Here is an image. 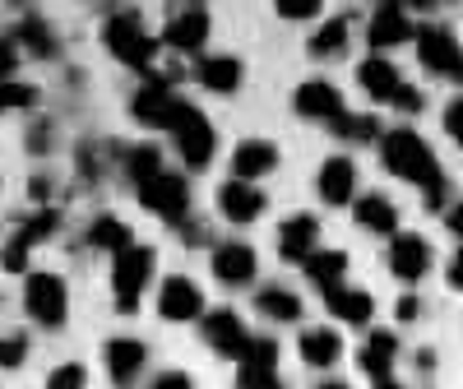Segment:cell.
Returning a JSON list of instances; mask_svg holds the SVG:
<instances>
[{
  "mask_svg": "<svg viewBox=\"0 0 463 389\" xmlns=\"http://www.w3.org/2000/svg\"><path fill=\"white\" fill-rule=\"evenodd\" d=\"M380 158H384V167H390L394 176L417 181V185H431V181L440 176V167H436V158H431V148L421 144V135H412V130H390V135H384Z\"/></svg>",
  "mask_w": 463,
  "mask_h": 389,
  "instance_id": "obj_1",
  "label": "cell"
},
{
  "mask_svg": "<svg viewBox=\"0 0 463 389\" xmlns=\"http://www.w3.org/2000/svg\"><path fill=\"white\" fill-rule=\"evenodd\" d=\"M153 279V251L148 246H126V251H116V264H111V288H116V306L130 310L139 306L144 288Z\"/></svg>",
  "mask_w": 463,
  "mask_h": 389,
  "instance_id": "obj_2",
  "label": "cell"
},
{
  "mask_svg": "<svg viewBox=\"0 0 463 389\" xmlns=\"http://www.w3.org/2000/svg\"><path fill=\"white\" fill-rule=\"evenodd\" d=\"M107 47H111V56L116 61H126V65H135V70H153V61H158V43L144 33V24H139V14H116L111 24H107Z\"/></svg>",
  "mask_w": 463,
  "mask_h": 389,
  "instance_id": "obj_3",
  "label": "cell"
},
{
  "mask_svg": "<svg viewBox=\"0 0 463 389\" xmlns=\"http://www.w3.org/2000/svg\"><path fill=\"white\" fill-rule=\"evenodd\" d=\"M172 135H176V148H181V158L190 163V167H204L209 158H213V148H218V135H213V126L204 121V116L190 107V102H181L176 107V116H172V126H167Z\"/></svg>",
  "mask_w": 463,
  "mask_h": 389,
  "instance_id": "obj_4",
  "label": "cell"
},
{
  "mask_svg": "<svg viewBox=\"0 0 463 389\" xmlns=\"http://www.w3.org/2000/svg\"><path fill=\"white\" fill-rule=\"evenodd\" d=\"M24 306H28V316L37 325H47L56 329L65 320V310H70V297H65V283L56 274H28L24 283Z\"/></svg>",
  "mask_w": 463,
  "mask_h": 389,
  "instance_id": "obj_5",
  "label": "cell"
},
{
  "mask_svg": "<svg viewBox=\"0 0 463 389\" xmlns=\"http://www.w3.org/2000/svg\"><path fill=\"white\" fill-rule=\"evenodd\" d=\"M139 200L167 218V223H181L185 218V204H190V185L176 176V172H153L148 181H139Z\"/></svg>",
  "mask_w": 463,
  "mask_h": 389,
  "instance_id": "obj_6",
  "label": "cell"
},
{
  "mask_svg": "<svg viewBox=\"0 0 463 389\" xmlns=\"http://www.w3.org/2000/svg\"><path fill=\"white\" fill-rule=\"evenodd\" d=\"M417 56H421V65H427V70L463 80V52H458V43L449 37V28H440V24L421 28V33H417Z\"/></svg>",
  "mask_w": 463,
  "mask_h": 389,
  "instance_id": "obj_7",
  "label": "cell"
},
{
  "mask_svg": "<svg viewBox=\"0 0 463 389\" xmlns=\"http://www.w3.org/2000/svg\"><path fill=\"white\" fill-rule=\"evenodd\" d=\"M61 227V213L56 209H43V213H33L28 223H19V232H14V242L5 246V255H0V264H5V269H14V274H19V269L28 264V251L33 246H43L47 237H52V232Z\"/></svg>",
  "mask_w": 463,
  "mask_h": 389,
  "instance_id": "obj_8",
  "label": "cell"
},
{
  "mask_svg": "<svg viewBox=\"0 0 463 389\" xmlns=\"http://www.w3.org/2000/svg\"><path fill=\"white\" fill-rule=\"evenodd\" d=\"M158 316H163V320H176V325L204 316V297H200V288L190 283V279H167L163 292H158Z\"/></svg>",
  "mask_w": 463,
  "mask_h": 389,
  "instance_id": "obj_9",
  "label": "cell"
},
{
  "mask_svg": "<svg viewBox=\"0 0 463 389\" xmlns=\"http://www.w3.org/2000/svg\"><path fill=\"white\" fill-rule=\"evenodd\" d=\"M274 375H279V343L274 338H246L237 380L241 384H274Z\"/></svg>",
  "mask_w": 463,
  "mask_h": 389,
  "instance_id": "obj_10",
  "label": "cell"
},
{
  "mask_svg": "<svg viewBox=\"0 0 463 389\" xmlns=\"http://www.w3.org/2000/svg\"><path fill=\"white\" fill-rule=\"evenodd\" d=\"M204 338H209L213 353H222V357H241V347H246V325H241L237 310L218 306L213 316H204Z\"/></svg>",
  "mask_w": 463,
  "mask_h": 389,
  "instance_id": "obj_11",
  "label": "cell"
},
{
  "mask_svg": "<svg viewBox=\"0 0 463 389\" xmlns=\"http://www.w3.org/2000/svg\"><path fill=\"white\" fill-rule=\"evenodd\" d=\"M371 47H403V43H412L417 37V28H412V19H408V5L403 0H394V5H384L375 19H371Z\"/></svg>",
  "mask_w": 463,
  "mask_h": 389,
  "instance_id": "obj_12",
  "label": "cell"
},
{
  "mask_svg": "<svg viewBox=\"0 0 463 389\" xmlns=\"http://www.w3.org/2000/svg\"><path fill=\"white\" fill-rule=\"evenodd\" d=\"M218 204H222V218H232V223H255L264 213V194L246 176H237L218 190Z\"/></svg>",
  "mask_w": 463,
  "mask_h": 389,
  "instance_id": "obj_13",
  "label": "cell"
},
{
  "mask_svg": "<svg viewBox=\"0 0 463 389\" xmlns=\"http://www.w3.org/2000/svg\"><path fill=\"white\" fill-rule=\"evenodd\" d=\"M213 279L227 283V288H241L255 279V251L241 246V242H227L213 251Z\"/></svg>",
  "mask_w": 463,
  "mask_h": 389,
  "instance_id": "obj_14",
  "label": "cell"
},
{
  "mask_svg": "<svg viewBox=\"0 0 463 389\" xmlns=\"http://www.w3.org/2000/svg\"><path fill=\"white\" fill-rule=\"evenodd\" d=\"M316 242H320V223L311 213H297V218H288L279 227V255L283 260H301L306 264V255L316 251Z\"/></svg>",
  "mask_w": 463,
  "mask_h": 389,
  "instance_id": "obj_15",
  "label": "cell"
},
{
  "mask_svg": "<svg viewBox=\"0 0 463 389\" xmlns=\"http://www.w3.org/2000/svg\"><path fill=\"white\" fill-rule=\"evenodd\" d=\"M390 264H394V274L403 283H417L421 274H427V264H431V251H427V242H421L417 232H403V237L390 246Z\"/></svg>",
  "mask_w": 463,
  "mask_h": 389,
  "instance_id": "obj_16",
  "label": "cell"
},
{
  "mask_svg": "<svg viewBox=\"0 0 463 389\" xmlns=\"http://www.w3.org/2000/svg\"><path fill=\"white\" fill-rule=\"evenodd\" d=\"M176 107H181V98H176L167 84H148V89H139L135 102H130V111L139 116V121H148V126H172Z\"/></svg>",
  "mask_w": 463,
  "mask_h": 389,
  "instance_id": "obj_17",
  "label": "cell"
},
{
  "mask_svg": "<svg viewBox=\"0 0 463 389\" xmlns=\"http://www.w3.org/2000/svg\"><path fill=\"white\" fill-rule=\"evenodd\" d=\"M297 111H301V116H311V121H334V116L343 111V93H338L334 84L311 80V84H301V89H297Z\"/></svg>",
  "mask_w": 463,
  "mask_h": 389,
  "instance_id": "obj_18",
  "label": "cell"
},
{
  "mask_svg": "<svg viewBox=\"0 0 463 389\" xmlns=\"http://www.w3.org/2000/svg\"><path fill=\"white\" fill-rule=\"evenodd\" d=\"M274 167H279V148L269 139H246V144H237V153H232V172L246 176V181L274 172Z\"/></svg>",
  "mask_w": 463,
  "mask_h": 389,
  "instance_id": "obj_19",
  "label": "cell"
},
{
  "mask_svg": "<svg viewBox=\"0 0 463 389\" xmlns=\"http://www.w3.org/2000/svg\"><path fill=\"white\" fill-rule=\"evenodd\" d=\"M357 362H362V371H366L375 384H390V371H394V334H390V329H375L371 343L357 353Z\"/></svg>",
  "mask_w": 463,
  "mask_h": 389,
  "instance_id": "obj_20",
  "label": "cell"
},
{
  "mask_svg": "<svg viewBox=\"0 0 463 389\" xmlns=\"http://www.w3.org/2000/svg\"><path fill=\"white\" fill-rule=\"evenodd\" d=\"M195 80L209 89V93H237L241 84V61L237 56H204L195 65Z\"/></svg>",
  "mask_w": 463,
  "mask_h": 389,
  "instance_id": "obj_21",
  "label": "cell"
},
{
  "mask_svg": "<svg viewBox=\"0 0 463 389\" xmlns=\"http://www.w3.org/2000/svg\"><path fill=\"white\" fill-rule=\"evenodd\" d=\"M163 37H167V47H176V52H200L204 37H209V14L204 10H185V14H176L167 24Z\"/></svg>",
  "mask_w": 463,
  "mask_h": 389,
  "instance_id": "obj_22",
  "label": "cell"
},
{
  "mask_svg": "<svg viewBox=\"0 0 463 389\" xmlns=\"http://www.w3.org/2000/svg\"><path fill=\"white\" fill-rule=\"evenodd\" d=\"M144 366V343L139 338H111L107 343V371L116 384H130Z\"/></svg>",
  "mask_w": 463,
  "mask_h": 389,
  "instance_id": "obj_23",
  "label": "cell"
},
{
  "mask_svg": "<svg viewBox=\"0 0 463 389\" xmlns=\"http://www.w3.org/2000/svg\"><path fill=\"white\" fill-rule=\"evenodd\" d=\"M353 185H357V172L347 158H329L320 167V194H325V204H347L353 200Z\"/></svg>",
  "mask_w": 463,
  "mask_h": 389,
  "instance_id": "obj_24",
  "label": "cell"
},
{
  "mask_svg": "<svg viewBox=\"0 0 463 389\" xmlns=\"http://www.w3.org/2000/svg\"><path fill=\"white\" fill-rule=\"evenodd\" d=\"M357 84L371 93V98H394V89L403 84L399 80V70L390 65V61H384V56H371V61H362V70H357Z\"/></svg>",
  "mask_w": 463,
  "mask_h": 389,
  "instance_id": "obj_25",
  "label": "cell"
},
{
  "mask_svg": "<svg viewBox=\"0 0 463 389\" xmlns=\"http://www.w3.org/2000/svg\"><path fill=\"white\" fill-rule=\"evenodd\" d=\"M325 301H329V310H334V316L338 320H347V325H366L371 320V310H375V301L366 297V292H353V288H329L325 292Z\"/></svg>",
  "mask_w": 463,
  "mask_h": 389,
  "instance_id": "obj_26",
  "label": "cell"
},
{
  "mask_svg": "<svg viewBox=\"0 0 463 389\" xmlns=\"http://www.w3.org/2000/svg\"><path fill=\"white\" fill-rule=\"evenodd\" d=\"M338 353H343V338L334 334V329H306L301 334V357L311 362V366H334L338 362Z\"/></svg>",
  "mask_w": 463,
  "mask_h": 389,
  "instance_id": "obj_27",
  "label": "cell"
},
{
  "mask_svg": "<svg viewBox=\"0 0 463 389\" xmlns=\"http://www.w3.org/2000/svg\"><path fill=\"white\" fill-rule=\"evenodd\" d=\"M343 269H347V255L343 251H311L306 255V279H311L320 292H329V288H338V279H343Z\"/></svg>",
  "mask_w": 463,
  "mask_h": 389,
  "instance_id": "obj_28",
  "label": "cell"
},
{
  "mask_svg": "<svg viewBox=\"0 0 463 389\" xmlns=\"http://www.w3.org/2000/svg\"><path fill=\"white\" fill-rule=\"evenodd\" d=\"M357 223L366 232H394L399 227V209L384 200V194H366V200L357 204Z\"/></svg>",
  "mask_w": 463,
  "mask_h": 389,
  "instance_id": "obj_29",
  "label": "cell"
},
{
  "mask_svg": "<svg viewBox=\"0 0 463 389\" xmlns=\"http://www.w3.org/2000/svg\"><path fill=\"white\" fill-rule=\"evenodd\" d=\"M89 242H93L98 251H111V255H116V251H126L135 237H130V227H126L121 218H98V223L89 227Z\"/></svg>",
  "mask_w": 463,
  "mask_h": 389,
  "instance_id": "obj_30",
  "label": "cell"
},
{
  "mask_svg": "<svg viewBox=\"0 0 463 389\" xmlns=\"http://www.w3.org/2000/svg\"><path fill=\"white\" fill-rule=\"evenodd\" d=\"M260 316H269V320H297L301 316V301L288 288H264L260 292Z\"/></svg>",
  "mask_w": 463,
  "mask_h": 389,
  "instance_id": "obj_31",
  "label": "cell"
},
{
  "mask_svg": "<svg viewBox=\"0 0 463 389\" xmlns=\"http://www.w3.org/2000/svg\"><path fill=\"white\" fill-rule=\"evenodd\" d=\"M329 126H334L338 139H353V144H366V139H375V130H380L375 116H347V111H338Z\"/></svg>",
  "mask_w": 463,
  "mask_h": 389,
  "instance_id": "obj_32",
  "label": "cell"
},
{
  "mask_svg": "<svg viewBox=\"0 0 463 389\" xmlns=\"http://www.w3.org/2000/svg\"><path fill=\"white\" fill-rule=\"evenodd\" d=\"M343 47H347V19H329V24L311 37V56H320V61H325V56H338Z\"/></svg>",
  "mask_w": 463,
  "mask_h": 389,
  "instance_id": "obj_33",
  "label": "cell"
},
{
  "mask_svg": "<svg viewBox=\"0 0 463 389\" xmlns=\"http://www.w3.org/2000/svg\"><path fill=\"white\" fill-rule=\"evenodd\" d=\"M19 43H24L33 56H52V33H47L43 19H24V24H19Z\"/></svg>",
  "mask_w": 463,
  "mask_h": 389,
  "instance_id": "obj_34",
  "label": "cell"
},
{
  "mask_svg": "<svg viewBox=\"0 0 463 389\" xmlns=\"http://www.w3.org/2000/svg\"><path fill=\"white\" fill-rule=\"evenodd\" d=\"M130 176H135V185L139 181H148L153 172H163V158H158V148H153V144H144V148H130Z\"/></svg>",
  "mask_w": 463,
  "mask_h": 389,
  "instance_id": "obj_35",
  "label": "cell"
},
{
  "mask_svg": "<svg viewBox=\"0 0 463 389\" xmlns=\"http://www.w3.org/2000/svg\"><path fill=\"white\" fill-rule=\"evenodd\" d=\"M33 102H37V89L0 80V111H19V107H33Z\"/></svg>",
  "mask_w": 463,
  "mask_h": 389,
  "instance_id": "obj_36",
  "label": "cell"
},
{
  "mask_svg": "<svg viewBox=\"0 0 463 389\" xmlns=\"http://www.w3.org/2000/svg\"><path fill=\"white\" fill-rule=\"evenodd\" d=\"M24 353H28V338L24 334H5V338H0V366H5V371H14L24 362Z\"/></svg>",
  "mask_w": 463,
  "mask_h": 389,
  "instance_id": "obj_37",
  "label": "cell"
},
{
  "mask_svg": "<svg viewBox=\"0 0 463 389\" xmlns=\"http://www.w3.org/2000/svg\"><path fill=\"white\" fill-rule=\"evenodd\" d=\"M274 5H279L283 19H311V14L325 5V0H274Z\"/></svg>",
  "mask_w": 463,
  "mask_h": 389,
  "instance_id": "obj_38",
  "label": "cell"
},
{
  "mask_svg": "<svg viewBox=\"0 0 463 389\" xmlns=\"http://www.w3.org/2000/svg\"><path fill=\"white\" fill-rule=\"evenodd\" d=\"M390 102H394V107H403V111H421V93H417L412 84H399Z\"/></svg>",
  "mask_w": 463,
  "mask_h": 389,
  "instance_id": "obj_39",
  "label": "cell"
},
{
  "mask_svg": "<svg viewBox=\"0 0 463 389\" xmlns=\"http://www.w3.org/2000/svg\"><path fill=\"white\" fill-rule=\"evenodd\" d=\"M65 384H84V366H56L52 371V389H65Z\"/></svg>",
  "mask_w": 463,
  "mask_h": 389,
  "instance_id": "obj_40",
  "label": "cell"
},
{
  "mask_svg": "<svg viewBox=\"0 0 463 389\" xmlns=\"http://www.w3.org/2000/svg\"><path fill=\"white\" fill-rule=\"evenodd\" d=\"M445 130L454 135V144H463V98L449 102V111H445Z\"/></svg>",
  "mask_w": 463,
  "mask_h": 389,
  "instance_id": "obj_41",
  "label": "cell"
},
{
  "mask_svg": "<svg viewBox=\"0 0 463 389\" xmlns=\"http://www.w3.org/2000/svg\"><path fill=\"white\" fill-rule=\"evenodd\" d=\"M14 65H19L14 47H10V43H0V80H10V74H14Z\"/></svg>",
  "mask_w": 463,
  "mask_h": 389,
  "instance_id": "obj_42",
  "label": "cell"
},
{
  "mask_svg": "<svg viewBox=\"0 0 463 389\" xmlns=\"http://www.w3.org/2000/svg\"><path fill=\"white\" fill-rule=\"evenodd\" d=\"M181 384H190V375H176V371L158 375V389H181Z\"/></svg>",
  "mask_w": 463,
  "mask_h": 389,
  "instance_id": "obj_43",
  "label": "cell"
},
{
  "mask_svg": "<svg viewBox=\"0 0 463 389\" xmlns=\"http://www.w3.org/2000/svg\"><path fill=\"white\" fill-rule=\"evenodd\" d=\"M449 283L463 288V246H458V255H454V264H449Z\"/></svg>",
  "mask_w": 463,
  "mask_h": 389,
  "instance_id": "obj_44",
  "label": "cell"
},
{
  "mask_svg": "<svg viewBox=\"0 0 463 389\" xmlns=\"http://www.w3.org/2000/svg\"><path fill=\"white\" fill-rule=\"evenodd\" d=\"M399 320H417V297H403L399 301Z\"/></svg>",
  "mask_w": 463,
  "mask_h": 389,
  "instance_id": "obj_45",
  "label": "cell"
},
{
  "mask_svg": "<svg viewBox=\"0 0 463 389\" xmlns=\"http://www.w3.org/2000/svg\"><path fill=\"white\" fill-rule=\"evenodd\" d=\"M449 227H454V232H458V237H463V200H458V209H454V213H449Z\"/></svg>",
  "mask_w": 463,
  "mask_h": 389,
  "instance_id": "obj_46",
  "label": "cell"
},
{
  "mask_svg": "<svg viewBox=\"0 0 463 389\" xmlns=\"http://www.w3.org/2000/svg\"><path fill=\"white\" fill-rule=\"evenodd\" d=\"M408 10H436V0H403Z\"/></svg>",
  "mask_w": 463,
  "mask_h": 389,
  "instance_id": "obj_47",
  "label": "cell"
}]
</instances>
